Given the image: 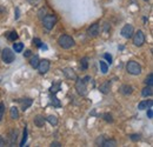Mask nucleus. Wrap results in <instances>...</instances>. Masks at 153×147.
Listing matches in <instances>:
<instances>
[{
	"instance_id": "f257e3e1",
	"label": "nucleus",
	"mask_w": 153,
	"mask_h": 147,
	"mask_svg": "<svg viewBox=\"0 0 153 147\" xmlns=\"http://www.w3.org/2000/svg\"><path fill=\"white\" fill-rule=\"evenodd\" d=\"M58 44H59L60 47H62V48H65V50H68V48H71V47H73V46L76 45L73 38L67 36V34H62L61 37L59 38Z\"/></svg>"
},
{
	"instance_id": "f03ea898",
	"label": "nucleus",
	"mask_w": 153,
	"mask_h": 147,
	"mask_svg": "<svg viewBox=\"0 0 153 147\" xmlns=\"http://www.w3.org/2000/svg\"><path fill=\"white\" fill-rule=\"evenodd\" d=\"M76 90L79 95L81 97H85L87 95L88 93V88H87V84L85 82L84 79H80V78H76Z\"/></svg>"
},
{
	"instance_id": "7ed1b4c3",
	"label": "nucleus",
	"mask_w": 153,
	"mask_h": 147,
	"mask_svg": "<svg viewBox=\"0 0 153 147\" xmlns=\"http://www.w3.org/2000/svg\"><path fill=\"white\" fill-rule=\"evenodd\" d=\"M42 20V25L46 30H52L54 27V25L57 24V17L54 14H48V16H45L44 18L41 19Z\"/></svg>"
},
{
	"instance_id": "20e7f679",
	"label": "nucleus",
	"mask_w": 153,
	"mask_h": 147,
	"mask_svg": "<svg viewBox=\"0 0 153 147\" xmlns=\"http://www.w3.org/2000/svg\"><path fill=\"white\" fill-rule=\"evenodd\" d=\"M126 70H127L128 73L132 74V75H139V74L141 73V66L137 61H133V60H131V61L127 62Z\"/></svg>"
},
{
	"instance_id": "39448f33",
	"label": "nucleus",
	"mask_w": 153,
	"mask_h": 147,
	"mask_svg": "<svg viewBox=\"0 0 153 147\" xmlns=\"http://www.w3.org/2000/svg\"><path fill=\"white\" fill-rule=\"evenodd\" d=\"M1 58L5 64H12L16 59V54H14V52H12L11 48H5L1 52Z\"/></svg>"
},
{
	"instance_id": "423d86ee",
	"label": "nucleus",
	"mask_w": 153,
	"mask_h": 147,
	"mask_svg": "<svg viewBox=\"0 0 153 147\" xmlns=\"http://www.w3.org/2000/svg\"><path fill=\"white\" fill-rule=\"evenodd\" d=\"M133 37V44L134 46H137V47H141L144 44H145V34H144V32L143 31H138Z\"/></svg>"
},
{
	"instance_id": "0eeeda50",
	"label": "nucleus",
	"mask_w": 153,
	"mask_h": 147,
	"mask_svg": "<svg viewBox=\"0 0 153 147\" xmlns=\"http://www.w3.org/2000/svg\"><path fill=\"white\" fill-rule=\"evenodd\" d=\"M120 33H121V36L125 38V39H131L132 36H133L134 33V28L132 25H125L123 28H121V31H120Z\"/></svg>"
},
{
	"instance_id": "6e6552de",
	"label": "nucleus",
	"mask_w": 153,
	"mask_h": 147,
	"mask_svg": "<svg viewBox=\"0 0 153 147\" xmlns=\"http://www.w3.org/2000/svg\"><path fill=\"white\" fill-rule=\"evenodd\" d=\"M50 66H51L50 61H48L47 59H44V60L39 61V65H38V67H37V68L39 70V73L40 74H45V73H47V72H48Z\"/></svg>"
},
{
	"instance_id": "1a4fd4ad",
	"label": "nucleus",
	"mask_w": 153,
	"mask_h": 147,
	"mask_svg": "<svg viewBox=\"0 0 153 147\" xmlns=\"http://www.w3.org/2000/svg\"><path fill=\"white\" fill-rule=\"evenodd\" d=\"M17 101L19 102L20 108L24 111V112L27 110V108H30V106L33 104V100L30 99V98H21V99H18Z\"/></svg>"
},
{
	"instance_id": "9d476101",
	"label": "nucleus",
	"mask_w": 153,
	"mask_h": 147,
	"mask_svg": "<svg viewBox=\"0 0 153 147\" xmlns=\"http://www.w3.org/2000/svg\"><path fill=\"white\" fill-rule=\"evenodd\" d=\"M87 36L91 38H96L99 36V24H92L87 28Z\"/></svg>"
},
{
	"instance_id": "9b49d317",
	"label": "nucleus",
	"mask_w": 153,
	"mask_h": 147,
	"mask_svg": "<svg viewBox=\"0 0 153 147\" xmlns=\"http://www.w3.org/2000/svg\"><path fill=\"white\" fill-rule=\"evenodd\" d=\"M62 73H64V75H65L67 79H70V80H76V78H78L76 72H74L71 67H66V68H64V70H62Z\"/></svg>"
},
{
	"instance_id": "f8f14e48",
	"label": "nucleus",
	"mask_w": 153,
	"mask_h": 147,
	"mask_svg": "<svg viewBox=\"0 0 153 147\" xmlns=\"http://www.w3.org/2000/svg\"><path fill=\"white\" fill-rule=\"evenodd\" d=\"M110 88H111V81H105L99 86V91L102 94H107L110 92Z\"/></svg>"
},
{
	"instance_id": "ddd939ff",
	"label": "nucleus",
	"mask_w": 153,
	"mask_h": 147,
	"mask_svg": "<svg viewBox=\"0 0 153 147\" xmlns=\"http://www.w3.org/2000/svg\"><path fill=\"white\" fill-rule=\"evenodd\" d=\"M45 121H46V118H44L42 115H37V117L34 118V120H33V122H34V125H36L37 127H44Z\"/></svg>"
},
{
	"instance_id": "4468645a",
	"label": "nucleus",
	"mask_w": 153,
	"mask_h": 147,
	"mask_svg": "<svg viewBox=\"0 0 153 147\" xmlns=\"http://www.w3.org/2000/svg\"><path fill=\"white\" fill-rule=\"evenodd\" d=\"M119 91H120L121 94H124V95H130L131 93L133 92V87L130 86V85H123Z\"/></svg>"
},
{
	"instance_id": "2eb2a0df",
	"label": "nucleus",
	"mask_w": 153,
	"mask_h": 147,
	"mask_svg": "<svg viewBox=\"0 0 153 147\" xmlns=\"http://www.w3.org/2000/svg\"><path fill=\"white\" fill-rule=\"evenodd\" d=\"M50 101H51V105H53V107H57V108L61 107V102L59 101V99L53 93H51V95H50Z\"/></svg>"
},
{
	"instance_id": "dca6fc26",
	"label": "nucleus",
	"mask_w": 153,
	"mask_h": 147,
	"mask_svg": "<svg viewBox=\"0 0 153 147\" xmlns=\"http://www.w3.org/2000/svg\"><path fill=\"white\" fill-rule=\"evenodd\" d=\"M17 139H18V131L17 129L11 131V133H10V144L11 145H16Z\"/></svg>"
},
{
	"instance_id": "f3484780",
	"label": "nucleus",
	"mask_w": 153,
	"mask_h": 147,
	"mask_svg": "<svg viewBox=\"0 0 153 147\" xmlns=\"http://www.w3.org/2000/svg\"><path fill=\"white\" fill-rule=\"evenodd\" d=\"M152 100H149V101H141L139 105H138V108L140 111L146 110L147 107H152Z\"/></svg>"
},
{
	"instance_id": "a211bd4d",
	"label": "nucleus",
	"mask_w": 153,
	"mask_h": 147,
	"mask_svg": "<svg viewBox=\"0 0 153 147\" xmlns=\"http://www.w3.org/2000/svg\"><path fill=\"white\" fill-rule=\"evenodd\" d=\"M10 115H11V118L13 119V120H17L18 118H19V111L17 107H11V110H10Z\"/></svg>"
},
{
	"instance_id": "6ab92c4d",
	"label": "nucleus",
	"mask_w": 153,
	"mask_h": 147,
	"mask_svg": "<svg viewBox=\"0 0 153 147\" xmlns=\"http://www.w3.org/2000/svg\"><path fill=\"white\" fill-rule=\"evenodd\" d=\"M39 56L38 55H34V56H32L31 59H30V65L33 67V68H37L39 65Z\"/></svg>"
},
{
	"instance_id": "aec40b11",
	"label": "nucleus",
	"mask_w": 153,
	"mask_h": 147,
	"mask_svg": "<svg viewBox=\"0 0 153 147\" xmlns=\"http://www.w3.org/2000/svg\"><path fill=\"white\" fill-rule=\"evenodd\" d=\"M102 147H114L117 146V143H115V140L113 139H107V140H104L102 141Z\"/></svg>"
},
{
	"instance_id": "412c9836",
	"label": "nucleus",
	"mask_w": 153,
	"mask_h": 147,
	"mask_svg": "<svg viewBox=\"0 0 153 147\" xmlns=\"http://www.w3.org/2000/svg\"><path fill=\"white\" fill-rule=\"evenodd\" d=\"M80 66H81V70H84V71H86L88 68V58L87 56H84L80 60Z\"/></svg>"
},
{
	"instance_id": "4be33fe9",
	"label": "nucleus",
	"mask_w": 153,
	"mask_h": 147,
	"mask_svg": "<svg viewBox=\"0 0 153 147\" xmlns=\"http://www.w3.org/2000/svg\"><path fill=\"white\" fill-rule=\"evenodd\" d=\"M141 94H143V97H151L153 94L152 86H146V87L141 91Z\"/></svg>"
},
{
	"instance_id": "5701e85b",
	"label": "nucleus",
	"mask_w": 153,
	"mask_h": 147,
	"mask_svg": "<svg viewBox=\"0 0 153 147\" xmlns=\"http://www.w3.org/2000/svg\"><path fill=\"white\" fill-rule=\"evenodd\" d=\"M60 87H61V84H60V82H54V84L51 86V88H50V92L53 93V94H56V93L59 92Z\"/></svg>"
},
{
	"instance_id": "b1692460",
	"label": "nucleus",
	"mask_w": 153,
	"mask_h": 147,
	"mask_svg": "<svg viewBox=\"0 0 153 147\" xmlns=\"http://www.w3.org/2000/svg\"><path fill=\"white\" fill-rule=\"evenodd\" d=\"M13 50H14L16 53L22 52V50H24V44H22V42H16V44L13 45Z\"/></svg>"
},
{
	"instance_id": "393cba45",
	"label": "nucleus",
	"mask_w": 153,
	"mask_h": 147,
	"mask_svg": "<svg viewBox=\"0 0 153 147\" xmlns=\"http://www.w3.org/2000/svg\"><path fill=\"white\" fill-rule=\"evenodd\" d=\"M46 120H47L52 126H56L58 124V118L56 115H48V117L46 118Z\"/></svg>"
},
{
	"instance_id": "a878e982",
	"label": "nucleus",
	"mask_w": 153,
	"mask_h": 147,
	"mask_svg": "<svg viewBox=\"0 0 153 147\" xmlns=\"http://www.w3.org/2000/svg\"><path fill=\"white\" fill-rule=\"evenodd\" d=\"M99 65H100V71L102 72L104 74L107 73V71H108V66H107V64L105 62V61H99Z\"/></svg>"
},
{
	"instance_id": "bb28decb",
	"label": "nucleus",
	"mask_w": 153,
	"mask_h": 147,
	"mask_svg": "<svg viewBox=\"0 0 153 147\" xmlns=\"http://www.w3.org/2000/svg\"><path fill=\"white\" fill-rule=\"evenodd\" d=\"M7 38H8V40H10V41H16V40L18 39V34H17V32H16V31H12V32H10V33H8Z\"/></svg>"
},
{
	"instance_id": "cd10ccee",
	"label": "nucleus",
	"mask_w": 153,
	"mask_h": 147,
	"mask_svg": "<svg viewBox=\"0 0 153 147\" xmlns=\"http://www.w3.org/2000/svg\"><path fill=\"white\" fill-rule=\"evenodd\" d=\"M145 84L147 85V86H152L153 85V74L150 73L147 76H146V79H145Z\"/></svg>"
},
{
	"instance_id": "c85d7f7f",
	"label": "nucleus",
	"mask_w": 153,
	"mask_h": 147,
	"mask_svg": "<svg viewBox=\"0 0 153 147\" xmlns=\"http://www.w3.org/2000/svg\"><path fill=\"white\" fill-rule=\"evenodd\" d=\"M26 141H27V128H26V126H25V129H24V135H22V140L20 141V146H25Z\"/></svg>"
},
{
	"instance_id": "c756f323",
	"label": "nucleus",
	"mask_w": 153,
	"mask_h": 147,
	"mask_svg": "<svg viewBox=\"0 0 153 147\" xmlns=\"http://www.w3.org/2000/svg\"><path fill=\"white\" fill-rule=\"evenodd\" d=\"M102 117H104V119H105L107 122H113V118H112L111 114H108V113H104Z\"/></svg>"
},
{
	"instance_id": "7c9ffc66",
	"label": "nucleus",
	"mask_w": 153,
	"mask_h": 147,
	"mask_svg": "<svg viewBox=\"0 0 153 147\" xmlns=\"http://www.w3.org/2000/svg\"><path fill=\"white\" fill-rule=\"evenodd\" d=\"M4 113H5V105H4V102H0V121L4 118Z\"/></svg>"
},
{
	"instance_id": "2f4dec72",
	"label": "nucleus",
	"mask_w": 153,
	"mask_h": 147,
	"mask_svg": "<svg viewBox=\"0 0 153 147\" xmlns=\"http://www.w3.org/2000/svg\"><path fill=\"white\" fill-rule=\"evenodd\" d=\"M46 11H47V10H46L45 7H42V8L39 11V18L42 19L44 17H45V16H47V14H46Z\"/></svg>"
},
{
	"instance_id": "473e14b6",
	"label": "nucleus",
	"mask_w": 153,
	"mask_h": 147,
	"mask_svg": "<svg viewBox=\"0 0 153 147\" xmlns=\"http://www.w3.org/2000/svg\"><path fill=\"white\" fill-rule=\"evenodd\" d=\"M104 58L107 60V62H108V64H112L113 58H112V55L110 54V53H105V54H104Z\"/></svg>"
},
{
	"instance_id": "72a5a7b5",
	"label": "nucleus",
	"mask_w": 153,
	"mask_h": 147,
	"mask_svg": "<svg viewBox=\"0 0 153 147\" xmlns=\"http://www.w3.org/2000/svg\"><path fill=\"white\" fill-rule=\"evenodd\" d=\"M130 138H131V140L137 141V140H139V139H140V134H131V135H130Z\"/></svg>"
},
{
	"instance_id": "f704fd0d",
	"label": "nucleus",
	"mask_w": 153,
	"mask_h": 147,
	"mask_svg": "<svg viewBox=\"0 0 153 147\" xmlns=\"http://www.w3.org/2000/svg\"><path fill=\"white\" fill-rule=\"evenodd\" d=\"M147 118H149V119H152V118H153L152 107H149V110H147Z\"/></svg>"
},
{
	"instance_id": "c9c22d12",
	"label": "nucleus",
	"mask_w": 153,
	"mask_h": 147,
	"mask_svg": "<svg viewBox=\"0 0 153 147\" xmlns=\"http://www.w3.org/2000/svg\"><path fill=\"white\" fill-rule=\"evenodd\" d=\"M33 42H34V44H36V46H38V47H40V46H41V44H42V42H41V40L38 39V38H34V39H33Z\"/></svg>"
},
{
	"instance_id": "e433bc0d",
	"label": "nucleus",
	"mask_w": 153,
	"mask_h": 147,
	"mask_svg": "<svg viewBox=\"0 0 153 147\" xmlns=\"http://www.w3.org/2000/svg\"><path fill=\"white\" fill-rule=\"evenodd\" d=\"M102 141H104V138H102V137H99V138H98V140L96 141V144L97 145H100V146H101V145H102Z\"/></svg>"
},
{
	"instance_id": "4c0bfd02",
	"label": "nucleus",
	"mask_w": 153,
	"mask_h": 147,
	"mask_svg": "<svg viewBox=\"0 0 153 147\" xmlns=\"http://www.w3.org/2000/svg\"><path fill=\"white\" fill-rule=\"evenodd\" d=\"M31 54H32V53H31V51H30V50H27V51H25V52H24V56H25V58H30Z\"/></svg>"
},
{
	"instance_id": "58836bf2",
	"label": "nucleus",
	"mask_w": 153,
	"mask_h": 147,
	"mask_svg": "<svg viewBox=\"0 0 153 147\" xmlns=\"http://www.w3.org/2000/svg\"><path fill=\"white\" fill-rule=\"evenodd\" d=\"M51 146L52 147H60L61 146V144H60V143H52V144H51Z\"/></svg>"
},
{
	"instance_id": "ea45409f",
	"label": "nucleus",
	"mask_w": 153,
	"mask_h": 147,
	"mask_svg": "<svg viewBox=\"0 0 153 147\" xmlns=\"http://www.w3.org/2000/svg\"><path fill=\"white\" fill-rule=\"evenodd\" d=\"M5 144H6V143H5V140L0 137V146H5Z\"/></svg>"
},
{
	"instance_id": "a19ab883",
	"label": "nucleus",
	"mask_w": 153,
	"mask_h": 147,
	"mask_svg": "<svg viewBox=\"0 0 153 147\" xmlns=\"http://www.w3.org/2000/svg\"><path fill=\"white\" fill-rule=\"evenodd\" d=\"M19 18V8H17L16 10V19Z\"/></svg>"
}]
</instances>
